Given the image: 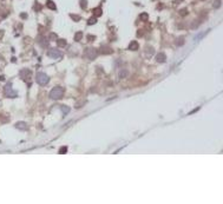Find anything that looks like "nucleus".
<instances>
[{
    "mask_svg": "<svg viewBox=\"0 0 223 204\" xmlns=\"http://www.w3.org/2000/svg\"><path fill=\"white\" fill-rule=\"evenodd\" d=\"M221 6V0H215L214 1V8H218Z\"/></svg>",
    "mask_w": 223,
    "mask_h": 204,
    "instance_id": "13",
    "label": "nucleus"
},
{
    "mask_svg": "<svg viewBox=\"0 0 223 204\" xmlns=\"http://www.w3.org/2000/svg\"><path fill=\"white\" fill-rule=\"evenodd\" d=\"M17 128H18V129H21V130H26V129H27L26 124L23 123V122H21V123H17Z\"/></svg>",
    "mask_w": 223,
    "mask_h": 204,
    "instance_id": "9",
    "label": "nucleus"
},
{
    "mask_svg": "<svg viewBox=\"0 0 223 204\" xmlns=\"http://www.w3.org/2000/svg\"><path fill=\"white\" fill-rule=\"evenodd\" d=\"M35 79H37V83H38L39 85H41V86L46 85V84L48 83V80H50L48 76H47V74H45V73H38Z\"/></svg>",
    "mask_w": 223,
    "mask_h": 204,
    "instance_id": "2",
    "label": "nucleus"
},
{
    "mask_svg": "<svg viewBox=\"0 0 223 204\" xmlns=\"http://www.w3.org/2000/svg\"><path fill=\"white\" fill-rule=\"evenodd\" d=\"M47 56L50 58H53V59H62L63 58V53L59 50H56V48H51L50 51H47Z\"/></svg>",
    "mask_w": 223,
    "mask_h": 204,
    "instance_id": "3",
    "label": "nucleus"
},
{
    "mask_svg": "<svg viewBox=\"0 0 223 204\" xmlns=\"http://www.w3.org/2000/svg\"><path fill=\"white\" fill-rule=\"evenodd\" d=\"M62 110H63V112H64V114H66V113H68V111H70V109L68 107H66V106H62Z\"/></svg>",
    "mask_w": 223,
    "mask_h": 204,
    "instance_id": "19",
    "label": "nucleus"
},
{
    "mask_svg": "<svg viewBox=\"0 0 223 204\" xmlns=\"http://www.w3.org/2000/svg\"><path fill=\"white\" fill-rule=\"evenodd\" d=\"M63 96H64V89L60 87V86L53 87L52 91L50 92V98H51V99H54V100L63 98Z\"/></svg>",
    "mask_w": 223,
    "mask_h": 204,
    "instance_id": "1",
    "label": "nucleus"
},
{
    "mask_svg": "<svg viewBox=\"0 0 223 204\" xmlns=\"http://www.w3.org/2000/svg\"><path fill=\"white\" fill-rule=\"evenodd\" d=\"M50 39H52V40H57L58 38H57V35H56L54 33H51V34H50V38H48V40H50Z\"/></svg>",
    "mask_w": 223,
    "mask_h": 204,
    "instance_id": "21",
    "label": "nucleus"
},
{
    "mask_svg": "<svg viewBox=\"0 0 223 204\" xmlns=\"http://www.w3.org/2000/svg\"><path fill=\"white\" fill-rule=\"evenodd\" d=\"M71 17H72V18H73L74 20H79V19H80V18H79L78 15H77V17H76V15H71Z\"/></svg>",
    "mask_w": 223,
    "mask_h": 204,
    "instance_id": "23",
    "label": "nucleus"
},
{
    "mask_svg": "<svg viewBox=\"0 0 223 204\" xmlns=\"http://www.w3.org/2000/svg\"><path fill=\"white\" fill-rule=\"evenodd\" d=\"M20 77H21L23 80L27 81L30 79V77H31V71L30 70H23V71H20Z\"/></svg>",
    "mask_w": 223,
    "mask_h": 204,
    "instance_id": "5",
    "label": "nucleus"
},
{
    "mask_svg": "<svg viewBox=\"0 0 223 204\" xmlns=\"http://www.w3.org/2000/svg\"><path fill=\"white\" fill-rule=\"evenodd\" d=\"M86 5H87V1H86V0H80V6H82L83 9L86 8Z\"/></svg>",
    "mask_w": 223,
    "mask_h": 204,
    "instance_id": "12",
    "label": "nucleus"
},
{
    "mask_svg": "<svg viewBox=\"0 0 223 204\" xmlns=\"http://www.w3.org/2000/svg\"><path fill=\"white\" fill-rule=\"evenodd\" d=\"M102 53L110 54V53H112V50H111V48H103V50H102Z\"/></svg>",
    "mask_w": 223,
    "mask_h": 204,
    "instance_id": "15",
    "label": "nucleus"
},
{
    "mask_svg": "<svg viewBox=\"0 0 223 204\" xmlns=\"http://www.w3.org/2000/svg\"><path fill=\"white\" fill-rule=\"evenodd\" d=\"M57 44H58V46H60V47H64V46H66V40H64V39H57Z\"/></svg>",
    "mask_w": 223,
    "mask_h": 204,
    "instance_id": "10",
    "label": "nucleus"
},
{
    "mask_svg": "<svg viewBox=\"0 0 223 204\" xmlns=\"http://www.w3.org/2000/svg\"><path fill=\"white\" fill-rule=\"evenodd\" d=\"M82 38H83V33H82V32H78V33L76 34V37H74V39H76L77 41L82 40Z\"/></svg>",
    "mask_w": 223,
    "mask_h": 204,
    "instance_id": "11",
    "label": "nucleus"
},
{
    "mask_svg": "<svg viewBox=\"0 0 223 204\" xmlns=\"http://www.w3.org/2000/svg\"><path fill=\"white\" fill-rule=\"evenodd\" d=\"M138 43L137 41H132L130 45H129V50H131V51H137L138 50Z\"/></svg>",
    "mask_w": 223,
    "mask_h": 204,
    "instance_id": "6",
    "label": "nucleus"
},
{
    "mask_svg": "<svg viewBox=\"0 0 223 204\" xmlns=\"http://www.w3.org/2000/svg\"><path fill=\"white\" fill-rule=\"evenodd\" d=\"M66 151H67V147H66V146H63V147L59 150V153H65Z\"/></svg>",
    "mask_w": 223,
    "mask_h": 204,
    "instance_id": "22",
    "label": "nucleus"
},
{
    "mask_svg": "<svg viewBox=\"0 0 223 204\" xmlns=\"http://www.w3.org/2000/svg\"><path fill=\"white\" fill-rule=\"evenodd\" d=\"M46 5H47V7H48V8H51V9H56V8H57V7H56V5H54V2H53V1H51V0H48Z\"/></svg>",
    "mask_w": 223,
    "mask_h": 204,
    "instance_id": "8",
    "label": "nucleus"
},
{
    "mask_svg": "<svg viewBox=\"0 0 223 204\" xmlns=\"http://www.w3.org/2000/svg\"><path fill=\"white\" fill-rule=\"evenodd\" d=\"M87 38H89V39H90V41H92V40H93V39H95V37H93V35H89V37H87Z\"/></svg>",
    "mask_w": 223,
    "mask_h": 204,
    "instance_id": "24",
    "label": "nucleus"
},
{
    "mask_svg": "<svg viewBox=\"0 0 223 204\" xmlns=\"http://www.w3.org/2000/svg\"><path fill=\"white\" fill-rule=\"evenodd\" d=\"M148 18H149V17H148V14H146V13H143V14H141V19H142V20H144V21H148Z\"/></svg>",
    "mask_w": 223,
    "mask_h": 204,
    "instance_id": "17",
    "label": "nucleus"
},
{
    "mask_svg": "<svg viewBox=\"0 0 223 204\" xmlns=\"http://www.w3.org/2000/svg\"><path fill=\"white\" fill-rule=\"evenodd\" d=\"M96 56H97V51H96L95 48H90V50H87L85 52V57L87 59H90V60H93L96 58Z\"/></svg>",
    "mask_w": 223,
    "mask_h": 204,
    "instance_id": "4",
    "label": "nucleus"
},
{
    "mask_svg": "<svg viewBox=\"0 0 223 204\" xmlns=\"http://www.w3.org/2000/svg\"><path fill=\"white\" fill-rule=\"evenodd\" d=\"M126 76H127V71L122 70V71H121V73H119V78H124V77H126Z\"/></svg>",
    "mask_w": 223,
    "mask_h": 204,
    "instance_id": "14",
    "label": "nucleus"
},
{
    "mask_svg": "<svg viewBox=\"0 0 223 204\" xmlns=\"http://www.w3.org/2000/svg\"><path fill=\"white\" fill-rule=\"evenodd\" d=\"M177 40H178V41H177V45H178V46H181V45L184 44V39H183V38H178Z\"/></svg>",
    "mask_w": 223,
    "mask_h": 204,
    "instance_id": "18",
    "label": "nucleus"
},
{
    "mask_svg": "<svg viewBox=\"0 0 223 204\" xmlns=\"http://www.w3.org/2000/svg\"><path fill=\"white\" fill-rule=\"evenodd\" d=\"M96 23H97V19H96V18H91V19L89 20V25H93Z\"/></svg>",
    "mask_w": 223,
    "mask_h": 204,
    "instance_id": "20",
    "label": "nucleus"
},
{
    "mask_svg": "<svg viewBox=\"0 0 223 204\" xmlns=\"http://www.w3.org/2000/svg\"><path fill=\"white\" fill-rule=\"evenodd\" d=\"M93 12H95V15H96V14H97L98 17H99V15H102V8H95V9H93Z\"/></svg>",
    "mask_w": 223,
    "mask_h": 204,
    "instance_id": "16",
    "label": "nucleus"
},
{
    "mask_svg": "<svg viewBox=\"0 0 223 204\" xmlns=\"http://www.w3.org/2000/svg\"><path fill=\"white\" fill-rule=\"evenodd\" d=\"M156 59H157V62H158V63H164V62L166 60V57H165V54H164V53H159V54H157Z\"/></svg>",
    "mask_w": 223,
    "mask_h": 204,
    "instance_id": "7",
    "label": "nucleus"
}]
</instances>
